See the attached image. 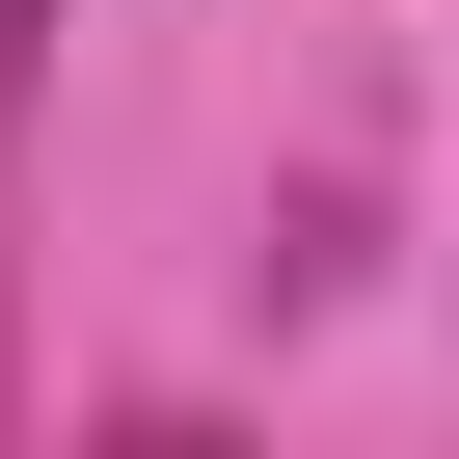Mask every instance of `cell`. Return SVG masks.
Returning <instances> with one entry per match:
<instances>
[{
	"mask_svg": "<svg viewBox=\"0 0 459 459\" xmlns=\"http://www.w3.org/2000/svg\"><path fill=\"white\" fill-rule=\"evenodd\" d=\"M28 55H55V0H0V82H28Z\"/></svg>",
	"mask_w": 459,
	"mask_h": 459,
	"instance_id": "6da1fadb",
	"label": "cell"
}]
</instances>
